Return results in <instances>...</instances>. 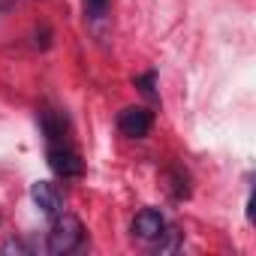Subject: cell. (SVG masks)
<instances>
[{"instance_id":"obj_1","label":"cell","mask_w":256,"mask_h":256,"mask_svg":"<svg viewBox=\"0 0 256 256\" xmlns=\"http://www.w3.org/2000/svg\"><path fill=\"white\" fill-rule=\"evenodd\" d=\"M82 244H84V226L76 214L60 211L58 217H52V229L46 238L48 253H76Z\"/></svg>"},{"instance_id":"obj_2","label":"cell","mask_w":256,"mask_h":256,"mask_svg":"<svg viewBox=\"0 0 256 256\" xmlns=\"http://www.w3.org/2000/svg\"><path fill=\"white\" fill-rule=\"evenodd\" d=\"M48 166L58 178L64 181H72V178H82L84 175V160L78 157L76 148H70L66 142H58V145H48Z\"/></svg>"},{"instance_id":"obj_3","label":"cell","mask_w":256,"mask_h":256,"mask_svg":"<svg viewBox=\"0 0 256 256\" xmlns=\"http://www.w3.org/2000/svg\"><path fill=\"white\" fill-rule=\"evenodd\" d=\"M151 126H154V112L145 106H126L118 114V130L126 139H145L151 133Z\"/></svg>"},{"instance_id":"obj_4","label":"cell","mask_w":256,"mask_h":256,"mask_svg":"<svg viewBox=\"0 0 256 256\" xmlns=\"http://www.w3.org/2000/svg\"><path fill=\"white\" fill-rule=\"evenodd\" d=\"M30 199L46 217H58L64 211V196H60L58 184H52V181H36L30 187Z\"/></svg>"},{"instance_id":"obj_5","label":"cell","mask_w":256,"mask_h":256,"mask_svg":"<svg viewBox=\"0 0 256 256\" xmlns=\"http://www.w3.org/2000/svg\"><path fill=\"white\" fill-rule=\"evenodd\" d=\"M163 229H166V217L157 208H142L133 217V235L142 241H157L163 235Z\"/></svg>"},{"instance_id":"obj_6","label":"cell","mask_w":256,"mask_h":256,"mask_svg":"<svg viewBox=\"0 0 256 256\" xmlns=\"http://www.w3.org/2000/svg\"><path fill=\"white\" fill-rule=\"evenodd\" d=\"M42 130H46L48 145H58V142H64V130H66V124H64V118H58L54 112H42Z\"/></svg>"},{"instance_id":"obj_7","label":"cell","mask_w":256,"mask_h":256,"mask_svg":"<svg viewBox=\"0 0 256 256\" xmlns=\"http://www.w3.org/2000/svg\"><path fill=\"white\" fill-rule=\"evenodd\" d=\"M181 247V232L178 229H163V235L157 238V253H172Z\"/></svg>"},{"instance_id":"obj_8","label":"cell","mask_w":256,"mask_h":256,"mask_svg":"<svg viewBox=\"0 0 256 256\" xmlns=\"http://www.w3.org/2000/svg\"><path fill=\"white\" fill-rule=\"evenodd\" d=\"M0 253H4V256H30L34 250H30V244H24L22 238H10V241H4V244H0Z\"/></svg>"},{"instance_id":"obj_9","label":"cell","mask_w":256,"mask_h":256,"mask_svg":"<svg viewBox=\"0 0 256 256\" xmlns=\"http://www.w3.org/2000/svg\"><path fill=\"white\" fill-rule=\"evenodd\" d=\"M84 16L94 18V22L106 18L108 16V0H84Z\"/></svg>"},{"instance_id":"obj_10","label":"cell","mask_w":256,"mask_h":256,"mask_svg":"<svg viewBox=\"0 0 256 256\" xmlns=\"http://www.w3.org/2000/svg\"><path fill=\"white\" fill-rule=\"evenodd\" d=\"M133 84L148 96V100H154L157 96V90H154V72H148V76H139V78H133Z\"/></svg>"},{"instance_id":"obj_11","label":"cell","mask_w":256,"mask_h":256,"mask_svg":"<svg viewBox=\"0 0 256 256\" xmlns=\"http://www.w3.org/2000/svg\"><path fill=\"white\" fill-rule=\"evenodd\" d=\"M12 4H16V0H0V12H10Z\"/></svg>"}]
</instances>
